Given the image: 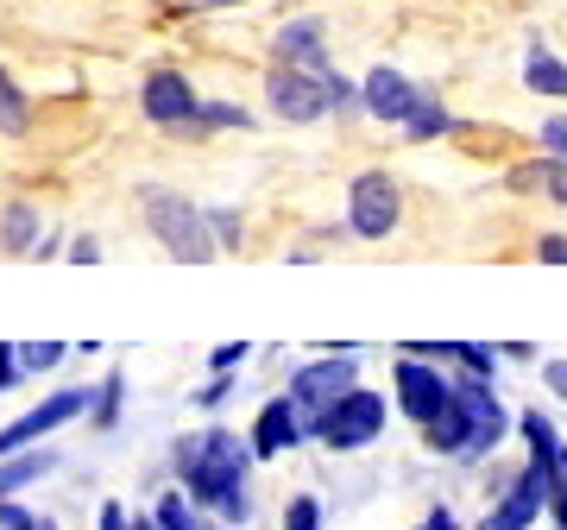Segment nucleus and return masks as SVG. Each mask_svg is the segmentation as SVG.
<instances>
[{
    "instance_id": "nucleus-1",
    "label": "nucleus",
    "mask_w": 567,
    "mask_h": 530,
    "mask_svg": "<svg viewBox=\"0 0 567 530\" xmlns=\"http://www.w3.org/2000/svg\"><path fill=\"white\" fill-rule=\"evenodd\" d=\"M252 442L234 429H203L177 449V480L203 511H221L227 524H246V473H252Z\"/></svg>"
},
{
    "instance_id": "nucleus-2",
    "label": "nucleus",
    "mask_w": 567,
    "mask_h": 530,
    "mask_svg": "<svg viewBox=\"0 0 567 530\" xmlns=\"http://www.w3.org/2000/svg\"><path fill=\"white\" fill-rule=\"evenodd\" d=\"M505 429H511L505 405L492 398V386L480 373H466V379H454V405L423 429V442L435 455H454V461H486L505 442Z\"/></svg>"
},
{
    "instance_id": "nucleus-3",
    "label": "nucleus",
    "mask_w": 567,
    "mask_h": 530,
    "mask_svg": "<svg viewBox=\"0 0 567 530\" xmlns=\"http://www.w3.org/2000/svg\"><path fill=\"white\" fill-rule=\"evenodd\" d=\"M145 227L164 241V253L183 265H208L215 259V234H208V215L196 203H183V196H171V190H145Z\"/></svg>"
},
{
    "instance_id": "nucleus-4",
    "label": "nucleus",
    "mask_w": 567,
    "mask_h": 530,
    "mask_svg": "<svg viewBox=\"0 0 567 530\" xmlns=\"http://www.w3.org/2000/svg\"><path fill=\"white\" fill-rule=\"evenodd\" d=\"M347 391H360V367H353V360H341V354H334V360H309V367L290 373V405L303 410L309 436H316V424L341 405Z\"/></svg>"
},
{
    "instance_id": "nucleus-5",
    "label": "nucleus",
    "mask_w": 567,
    "mask_h": 530,
    "mask_svg": "<svg viewBox=\"0 0 567 530\" xmlns=\"http://www.w3.org/2000/svg\"><path fill=\"white\" fill-rule=\"evenodd\" d=\"M385 424H391L385 398L360 386V391H347L341 405L316 424V442H328L334 455H353V449H365V442H379V436H385Z\"/></svg>"
},
{
    "instance_id": "nucleus-6",
    "label": "nucleus",
    "mask_w": 567,
    "mask_h": 530,
    "mask_svg": "<svg viewBox=\"0 0 567 530\" xmlns=\"http://www.w3.org/2000/svg\"><path fill=\"white\" fill-rule=\"evenodd\" d=\"M265 102H271L278 121L303 126V121H322L328 108H334V89H328V77H316V70H303V63H271Z\"/></svg>"
},
{
    "instance_id": "nucleus-7",
    "label": "nucleus",
    "mask_w": 567,
    "mask_h": 530,
    "mask_svg": "<svg viewBox=\"0 0 567 530\" xmlns=\"http://www.w3.org/2000/svg\"><path fill=\"white\" fill-rule=\"evenodd\" d=\"M398 215H404V190L391 184L385 171H360V177L347 184V227H353L360 241L398 234Z\"/></svg>"
},
{
    "instance_id": "nucleus-8",
    "label": "nucleus",
    "mask_w": 567,
    "mask_h": 530,
    "mask_svg": "<svg viewBox=\"0 0 567 530\" xmlns=\"http://www.w3.org/2000/svg\"><path fill=\"white\" fill-rule=\"evenodd\" d=\"M391 386H398V405L416 429H429L454 405V379H442L435 367H423V354H398V367H391Z\"/></svg>"
},
{
    "instance_id": "nucleus-9",
    "label": "nucleus",
    "mask_w": 567,
    "mask_h": 530,
    "mask_svg": "<svg viewBox=\"0 0 567 530\" xmlns=\"http://www.w3.org/2000/svg\"><path fill=\"white\" fill-rule=\"evenodd\" d=\"M82 410H89V391H82V386H63V391H51L44 405H32V410H25L20 424H7V429H0V455H20V449H32L39 436H51V429H63L70 417H82Z\"/></svg>"
},
{
    "instance_id": "nucleus-10",
    "label": "nucleus",
    "mask_w": 567,
    "mask_h": 530,
    "mask_svg": "<svg viewBox=\"0 0 567 530\" xmlns=\"http://www.w3.org/2000/svg\"><path fill=\"white\" fill-rule=\"evenodd\" d=\"M140 108H145V121H158V126H196V114H203L196 89L177 70H152L140 89Z\"/></svg>"
},
{
    "instance_id": "nucleus-11",
    "label": "nucleus",
    "mask_w": 567,
    "mask_h": 530,
    "mask_svg": "<svg viewBox=\"0 0 567 530\" xmlns=\"http://www.w3.org/2000/svg\"><path fill=\"white\" fill-rule=\"evenodd\" d=\"M543 506H548V473L543 468H524L517 480H511L505 499L486 511V524H480V530H529L536 518H543Z\"/></svg>"
},
{
    "instance_id": "nucleus-12",
    "label": "nucleus",
    "mask_w": 567,
    "mask_h": 530,
    "mask_svg": "<svg viewBox=\"0 0 567 530\" xmlns=\"http://www.w3.org/2000/svg\"><path fill=\"white\" fill-rule=\"evenodd\" d=\"M416 102H423V89H416V82H410L404 70H391V63L365 70V114H372V121L404 126L410 114H416Z\"/></svg>"
},
{
    "instance_id": "nucleus-13",
    "label": "nucleus",
    "mask_w": 567,
    "mask_h": 530,
    "mask_svg": "<svg viewBox=\"0 0 567 530\" xmlns=\"http://www.w3.org/2000/svg\"><path fill=\"white\" fill-rule=\"evenodd\" d=\"M303 436H309V429H303V410L290 405V391H284V398H271V405L252 417V455H259V461H278V455L297 449Z\"/></svg>"
},
{
    "instance_id": "nucleus-14",
    "label": "nucleus",
    "mask_w": 567,
    "mask_h": 530,
    "mask_svg": "<svg viewBox=\"0 0 567 530\" xmlns=\"http://www.w3.org/2000/svg\"><path fill=\"white\" fill-rule=\"evenodd\" d=\"M278 63H303V70H316V77H328L322 20H290V26H278Z\"/></svg>"
},
{
    "instance_id": "nucleus-15",
    "label": "nucleus",
    "mask_w": 567,
    "mask_h": 530,
    "mask_svg": "<svg viewBox=\"0 0 567 530\" xmlns=\"http://www.w3.org/2000/svg\"><path fill=\"white\" fill-rule=\"evenodd\" d=\"M517 424H524V442H529V468H543L548 480H555V468H561V455H567V442L555 436V424L536 417V410H517Z\"/></svg>"
},
{
    "instance_id": "nucleus-16",
    "label": "nucleus",
    "mask_w": 567,
    "mask_h": 530,
    "mask_svg": "<svg viewBox=\"0 0 567 530\" xmlns=\"http://www.w3.org/2000/svg\"><path fill=\"white\" fill-rule=\"evenodd\" d=\"M0 246L7 253H39V208L32 203H13L0 215Z\"/></svg>"
},
{
    "instance_id": "nucleus-17",
    "label": "nucleus",
    "mask_w": 567,
    "mask_h": 530,
    "mask_svg": "<svg viewBox=\"0 0 567 530\" xmlns=\"http://www.w3.org/2000/svg\"><path fill=\"white\" fill-rule=\"evenodd\" d=\"M524 89H536V95H567V63L555 58V51H529V63H524Z\"/></svg>"
},
{
    "instance_id": "nucleus-18",
    "label": "nucleus",
    "mask_w": 567,
    "mask_h": 530,
    "mask_svg": "<svg viewBox=\"0 0 567 530\" xmlns=\"http://www.w3.org/2000/svg\"><path fill=\"white\" fill-rule=\"evenodd\" d=\"M511 190H543V196H555V203H567V164H561V159L524 164V171H511Z\"/></svg>"
},
{
    "instance_id": "nucleus-19",
    "label": "nucleus",
    "mask_w": 567,
    "mask_h": 530,
    "mask_svg": "<svg viewBox=\"0 0 567 530\" xmlns=\"http://www.w3.org/2000/svg\"><path fill=\"white\" fill-rule=\"evenodd\" d=\"M51 468H58V455H44V449H32V455H13V461L0 468V499H13L20 487H32V480H44Z\"/></svg>"
},
{
    "instance_id": "nucleus-20",
    "label": "nucleus",
    "mask_w": 567,
    "mask_h": 530,
    "mask_svg": "<svg viewBox=\"0 0 567 530\" xmlns=\"http://www.w3.org/2000/svg\"><path fill=\"white\" fill-rule=\"evenodd\" d=\"M196 511H203V506H196L189 492L171 487V492L158 499V530H203V518H196Z\"/></svg>"
},
{
    "instance_id": "nucleus-21",
    "label": "nucleus",
    "mask_w": 567,
    "mask_h": 530,
    "mask_svg": "<svg viewBox=\"0 0 567 530\" xmlns=\"http://www.w3.org/2000/svg\"><path fill=\"white\" fill-rule=\"evenodd\" d=\"M435 133H447V108L442 102H416V114L404 121V140H435Z\"/></svg>"
},
{
    "instance_id": "nucleus-22",
    "label": "nucleus",
    "mask_w": 567,
    "mask_h": 530,
    "mask_svg": "<svg viewBox=\"0 0 567 530\" xmlns=\"http://www.w3.org/2000/svg\"><path fill=\"white\" fill-rule=\"evenodd\" d=\"M0 133H25V95L0 77Z\"/></svg>"
},
{
    "instance_id": "nucleus-23",
    "label": "nucleus",
    "mask_w": 567,
    "mask_h": 530,
    "mask_svg": "<svg viewBox=\"0 0 567 530\" xmlns=\"http://www.w3.org/2000/svg\"><path fill=\"white\" fill-rule=\"evenodd\" d=\"M284 530H322V506H316V499H303V492H297V499L284 506Z\"/></svg>"
},
{
    "instance_id": "nucleus-24",
    "label": "nucleus",
    "mask_w": 567,
    "mask_h": 530,
    "mask_svg": "<svg viewBox=\"0 0 567 530\" xmlns=\"http://www.w3.org/2000/svg\"><path fill=\"white\" fill-rule=\"evenodd\" d=\"M63 360V342H25L20 347V367L25 373H44V367H58Z\"/></svg>"
},
{
    "instance_id": "nucleus-25",
    "label": "nucleus",
    "mask_w": 567,
    "mask_h": 530,
    "mask_svg": "<svg viewBox=\"0 0 567 530\" xmlns=\"http://www.w3.org/2000/svg\"><path fill=\"white\" fill-rule=\"evenodd\" d=\"M196 126H252V114H246V108H227V102H203Z\"/></svg>"
},
{
    "instance_id": "nucleus-26",
    "label": "nucleus",
    "mask_w": 567,
    "mask_h": 530,
    "mask_svg": "<svg viewBox=\"0 0 567 530\" xmlns=\"http://www.w3.org/2000/svg\"><path fill=\"white\" fill-rule=\"evenodd\" d=\"M548 511H555V530H567V455L555 468V480H548Z\"/></svg>"
},
{
    "instance_id": "nucleus-27",
    "label": "nucleus",
    "mask_w": 567,
    "mask_h": 530,
    "mask_svg": "<svg viewBox=\"0 0 567 530\" xmlns=\"http://www.w3.org/2000/svg\"><path fill=\"white\" fill-rule=\"evenodd\" d=\"M25 379V367H20V347L13 342H0V391H13Z\"/></svg>"
},
{
    "instance_id": "nucleus-28",
    "label": "nucleus",
    "mask_w": 567,
    "mask_h": 530,
    "mask_svg": "<svg viewBox=\"0 0 567 530\" xmlns=\"http://www.w3.org/2000/svg\"><path fill=\"white\" fill-rule=\"evenodd\" d=\"M543 145H548V159H561V164H567V114L543 121Z\"/></svg>"
},
{
    "instance_id": "nucleus-29",
    "label": "nucleus",
    "mask_w": 567,
    "mask_h": 530,
    "mask_svg": "<svg viewBox=\"0 0 567 530\" xmlns=\"http://www.w3.org/2000/svg\"><path fill=\"white\" fill-rule=\"evenodd\" d=\"M246 354H252L246 342H227V347H215V360H208V367H215V373H234V367L246 360Z\"/></svg>"
},
{
    "instance_id": "nucleus-30",
    "label": "nucleus",
    "mask_w": 567,
    "mask_h": 530,
    "mask_svg": "<svg viewBox=\"0 0 567 530\" xmlns=\"http://www.w3.org/2000/svg\"><path fill=\"white\" fill-rule=\"evenodd\" d=\"M543 386H548V391H555V398L567 405V360H548V367H543Z\"/></svg>"
},
{
    "instance_id": "nucleus-31",
    "label": "nucleus",
    "mask_w": 567,
    "mask_h": 530,
    "mask_svg": "<svg viewBox=\"0 0 567 530\" xmlns=\"http://www.w3.org/2000/svg\"><path fill=\"white\" fill-rule=\"evenodd\" d=\"M416 530H461V524H454V511L447 506H435V511H423V524Z\"/></svg>"
},
{
    "instance_id": "nucleus-32",
    "label": "nucleus",
    "mask_w": 567,
    "mask_h": 530,
    "mask_svg": "<svg viewBox=\"0 0 567 530\" xmlns=\"http://www.w3.org/2000/svg\"><path fill=\"white\" fill-rule=\"evenodd\" d=\"M536 253H543L548 265H567V241H561V234H548V241L536 246Z\"/></svg>"
},
{
    "instance_id": "nucleus-33",
    "label": "nucleus",
    "mask_w": 567,
    "mask_h": 530,
    "mask_svg": "<svg viewBox=\"0 0 567 530\" xmlns=\"http://www.w3.org/2000/svg\"><path fill=\"white\" fill-rule=\"evenodd\" d=\"M133 530H158V518H133Z\"/></svg>"
},
{
    "instance_id": "nucleus-34",
    "label": "nucleus",
    "mask_w": 567,
    "mask_h": 530,
    "mask_svg": "<svg viewBox=\"0 0 567 530\" xmlns=\"http://www.w3.org/2000/svg\"><path fill=\"white\" fill-rule=\"evenodd\" d=\"M203 7H234V0H203Z\"/></svg>"
}]
</instances>
